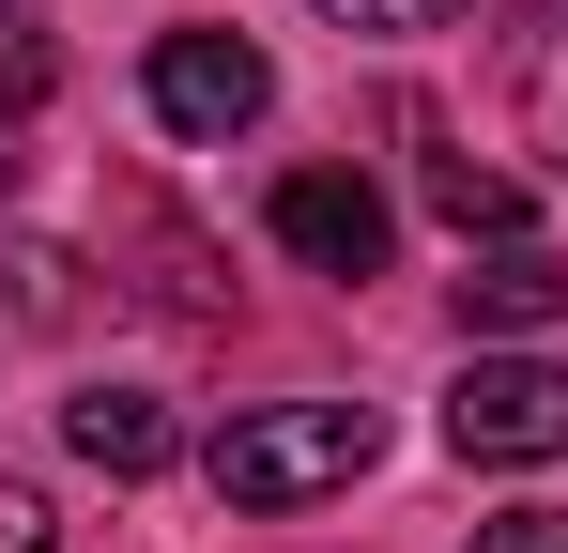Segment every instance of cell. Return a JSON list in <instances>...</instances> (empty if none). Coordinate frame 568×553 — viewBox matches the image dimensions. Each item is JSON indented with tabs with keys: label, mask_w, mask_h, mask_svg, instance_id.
<instances>
[{
	"label": "cell",
	"mask_w": 568,
	"mask_h": 553,
	"mask_svg": "<svg viewBox=\"0 0 568 553\" xmlns=\"http://www.w3.org/2000/svg\"><path fill=\"white\" fill-rule=\"evenodd\" d=\"M200 461H215L231 507H323V492H354L384 461V415L369 400H262V415H231Z\"/></svg>",
	"instance_id": "obj_1"
},
{
	"label": "cell",
	"mask_w": 568,
	"mask_h": 553,
	"mask_svg": "<svg viewBox=\"0 0 568 553\" xmlns=\"http://www.w3.org/2000/svg\"><path fill=\"white\" fill-rule=\"evenodd\" d=\"M139 92H154V123H170V139H246V123L277 108V62H262L246 31H154Z\"/></svg>",
	"instance_id": "obj_2"
},
{
	"label": "cell",
	"mask_w": 568,
	"mask_h": 553,
	"mask_svg": "<svg viewBox=\"0 0 568 553\" xmlns=\"http://www.w3.org/2000/svg\"><path fill=\"white\" fill-rule=\"evenodd\" d=\"M446 446L462 461H568V369L554 354H476L446 384Z\"/></svg>",
	"instance_id": "obj_3"
},
{
	"label": "cell",
	"mask_w": 568,
	"mask_h": 553,
	"mask_svg": "<svg viewBox=\"0 0 568 553\" xmlns=\"http://www.w3.org/2000/svg\"><path fill=\"white\" fill-rule=\"evenodd\" d=\"M262 215H277V247H292L307 276H384V231H399L369 170H277Z\"/></svg>",
	"instance_id": "obj_4"
},
{
	"label": "cell",
	"mask_w": 568,
	"mask_h": 553,
	"mask_svg": "<svg viewBox=\"0 0 568 553\" xmlns=\"http://www.w3.org/2000/svg\"><path fill=\"white\" fill-rule=\"evenodd\" d=\"M462 323H476V354H491V339L568 323V247H523V231H507V247H476V262H462Z\"/></svg>",
	"instance_id": "obj_5"
},
{
	"label": "cell",
	"mask_w": 568,
	"mask_h": 553,
	"mask_svg": "<svg viewBox=\"0 0 568 553\" xmlns=\"http://www.w3.org/2000/svg\"><path fill=\"white\" fill-rule=\"evenodd\" d=\"M62 446L93 461V476H170V400H139V384H93V400H62Z\"/></svg>",
	"instance_id": "obj_6"
},
{
	"label": "cell",
	"mask_w": 568,
	"mask_h": 553,
	"mask_svg": "<svg viewBox=\"0 0 568 553\" xmlns=\"http://www.w3.org/2000/svg\"><path fill=\"white\" fill-rule=\"evenodd\" d=\"M430 200H446V231H462V247H507V231H523V184L476 170V154H430Z\"/></svg>",
	"instance_id": "obj_7"
},
{
	"label": "cell",
	"mask_w": 568,
	"mask_h": 553,
	"mask_svg": "<svg viewBox=\"0 0 568 553\" xmlns=\"http://www.w3.org/2000/svg\"><path fill=\"white\" fill-rule=\"evenodd\" d=\"M507 78H523V123H538V139L568 154V16H538V31L507 47Z\"/></svg>",
	"instance_id": "obj_8"
},
{
	"label": "cell",
	"mask_w": 568,
	"mask_h": 553,
	"mask_svg": "<svg viewBox=\"0 0 568 553\" xmlns=\"http://www.w3.org/2000/svg\"><path fill=\"white\" fill-rule=\"evenodd\" d=\"M16 323H78V262L62 247H16Z\"/></svg>",
	"instance_id": "obj_9"
},
{
	"label": "cell",
	"mask_w": 568,
	"mask_h": 553,
	"mask_svg": "<svg viewBox=\"0 0 568 553\" xmlns=\"http://www.w3.org/2000/svg\"><path fill=\"white\" fill-rule=\"evenodd\" d=\"M323 16H338V31H446L462 0H323Z\"/></svg>",
	"instance_id": "obj_10"
},
{
	"label": "cell",
	"mask_w": 568,
	"mask_h": 553,
	"mask_svg": "<svg viewBox=\"0 0 568 553\" xmlns=\"http://www.w3.org/2000/svg\"><path fill=\"white\" fill-rule=\"evenodd\" d=\"M0 553H62V523H47V492H31V476H0Z\"/></svg>",
	"instance_id": "obj_11"
},
{
	"label": "cell",
	"mask_w": 568,
	"mask_h": 553,
	"mask_svg": "<svg viewBox=\"0 0 568 553\" xmlns=\"http://www.w3.org/2000/svg\"><path fill=\"white\" fill-rule=\"evenodd\" d=\"M476 553H568V507H507V523H476Z\"/></svg>",
	"instance_id": "obj_12"
},
{
	"label": "cell",
	"mask_w": 568,
	"mask_h": 553,
	"mask_svg": "<svg viewBox=\"0 0 568 553\" xmlns=\"http://www.w3.org/2000/svg\"><path fill=\"white\" fill-rule=\"evenodd\" d=\"M16 170H31V154H16V123H0V200H16Z\"/></svg>",
	"instance_id": "obj_13"
},
{
	"label": "cell",
	"mask_w": 568,
	"mask_h": 553,
	"mask_svg": "<svg viewBox=\"0 0 568 553\" xmlns=\"http://www.w3.org/2000/svg\"><path fill=\"white\" fill-rule=\"evenodd\" d=\"M0 16H31V0H0Z\"/></svg>",
	"instance_id": "obj_14"
}]
</instances>
